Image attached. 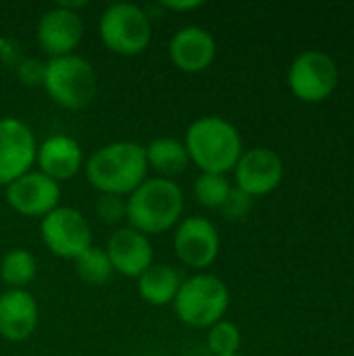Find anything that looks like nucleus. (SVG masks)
Wrapping results in <instances>:
<instances>
[{
  "label": "nucleus",
  "mask_w": 354,
  "mask_h": 356,
  "mask_svg": "<svg viewBox=\"0 0 354 356\" xmlns=\"http://www.w3.org/2000/svg\"><path fill=\"white\" fill-rule=\"evenodd\" d=\"M86 177L100 194L127 198L146 177V150L138 142H111L90 154L86 161Z\"/></svg>",
  "instance_id": "f257e3e1"
},
{
  "label": "nucleus",
  "mask_w": 354,
  "mask_h": 356,
  "mask_svg": "<svg viewBox=\"0 0 354 356\" xmlns=\"http://www.w3.org/2000/svg\"><path fill=\"white\" fill-rule=\"evenodd\" d=\"M190 165H196L200 173L234 171L244 146L242 136L234 123L217 115H204L190 123L184 138Z\"/></svg>",
  "instance_id": "f03ea898"
},
{
  "label": "nucleus",
  "mask_w": 354,
  "mask_h": 356,
  "mask_svg": "<svg viewBox=\"0 0 354 356\" xmlns=\"http://www.w3.org/2000/svg\"><path fill=\"white\" fill-rule=\"evenodd\" d=\"M125 202L127 225L148 238L169 232L184 215V190L167 177H146Z\"/></svg>",
  "instance_id": "7ed1b4c3"
},
{
  "label": "nucleus",
  "mask_w": 354,
  "mask_h": 356,
  "mask_svg": "<svg viewBox=\"0 0 354 356\" xmlns=\"http://www.w3.org/2000/svg\"><path fill=\"white\" fill-rule=\"evenodd\" d=\"M42 88L54 104L67 111H81L94 100L98 77L88 58L67 54L44 63Z\"/></svg>",
  "instance_id": "20e7f679"
},
{
  "label": "nucleus",
  "mask_w": 354,
  "mask_h": 356,
  "mask_svg": "<svg viewBox=\"0 0 354 356\" xmlns=\"http://www.w3.org/2000/svg\"><path fill=\"white\" fill-rule=\"evenodd\" d=\"M230 307V290L225 282L213 273H196L182 282L173 300L177 319L196 330H209L223 319Z\"/></svg>",
  "instance_id": "39448f33"
},
{
  "label": "nucleus",
  "mask_w": 354,
  "mask_h": 356,
  "mask_svg": "<svg viewBox=\"0 0 354 356\" xmlns=\"http://www.w3.org/2000/svg\"><path fill=\"white\" fill-rule=\"evenodd\" d=\"M98 35L111 52L136 56L142 54L152 40V19L134 2H113L100 15Z\"/></svg>",
  "instance_id": "423d86ee"
},
{
  "label": "nucleus",
  "mask_w": 354,
  "mask_h": 356,
  "mask_svg": "<svg viewBox=\"0 0 354 356\" xmlns=\"http://www.w3.org/2000/svg\"><path fill=\"white\" fill-rule=\"evenodd\" d=\"M338 65L321 50H307L298 54L288 69V86L303 102H323L338 88Z\"/></svg>",
  "instance_id": "0eeeda50"
},
{
  "label": "nucleus",
  "mask_w": 354,
  "mask_h": 356,
  "mask_svg": "<svg viewBox=\"0 0 354 356\" xmlns=\"http://www.w3.org/2000/svg\"><path fill=\"white\" fill-rule=\"evenodd\" d=\"M44 246L58 259L75 261L92 246V227L81 211L73 207H56L40 221Z\"/></svg>",
  "instance_id": "6e6552de"
},
{
  "label": "nucleus",
  "mask_w": 354,
  "mask_h": 356,
  "mask_svg": "<svg viewBox=\"0 0 354 356\" xmlns=\"http://www.w3.org/2000/svg\"><path fill=\"white\" fill-rule=\"evenodd\" d=\"M173 250L177 259L196 271L211 267L221 250V238L213 221L207 217H184L175 225L173 234Z\"/></svg>",
  "instance_id": "1a4fd4ad"
},
{
  "label": "nucleus",
  "mask_w": 354,
  "mask_h": 356,
  "mask_svg": "<svg viewBox=\"0 0 354 356\" xmlns=\"http://www.w3.org/2000/svg\"><path fill=\"white\" fill-rule=\"evenodd\" d=\"M38 154L35 134L17 117L0 119V186H8L17 177L33 169Z\"/></svg>",
  "instance_id": "9d476101"
},
{
  "label": "nucleus",
  "mask_w": 354,
  "mask_h": 356,
  "mask_svg": "<svg viewBox=\"0 0 354 356\" xmlns=\"http://www.w3.org/2000/svg\"><path fill=\"white\" fill-rule=\"evenodd\" d=\"M4 198L15 213L31 219H44L48 213L61 207V184L38 169H31L4 186Z\"/></svg>",
  "instance_id": "9b49d317"
},
{
  "label": "nucleus",
  "mask_w": 354,
  "mask_h": 356,
  "mask_svg": "<svg viewBox=\"0 0 354 356\" xmlns=\"http://www.w3.org/2000/svg\"><path fill=\"white\" fill-rule=\"evenodd\" d=\"M236 188L248 194L250 198L267 196L284 179V161L282 156L265 146L244 150L240 161L234 167Z\"/></svg>",
  "instance_id": "f8f14e48"
},
{
  "label": "nucleus",
  "mask_w": 354,
  "mask_h": 356,
  "mask_svg": "<svg viewBox=\"0 0 354 356\" xmlns=\"http://www.w3.org/2000/svg\"><path fill=\"white\" fill-rule=\"evenodd\" d=\"M81 38L83 21L79 13H73L61 4H54L38 19L35 40L50 58L75 54V48L79 46Z\"/></svg>",
  "instance_id": "ddd939ff"
},
{
  "label": "nucleus",
  "mask_w": 354,
  "mask_h": 356,
  "mask_svg": "<svg viewBox=\"0 0 354 356\" xmlns=\"http://www.w3.org/2000/svg\"><path fill=\"white\" fill-rule=\"evenodd\" d=\"M104 250L113 265V271L129 280H138L154 263L150 238L129 225L117 227L111 234Z\"/></svg>",
  "instance_id": "4468645a"
},
{
  "label": "nucleus",
  "mask_w": 354,
  "mask_h": 356,
  "mask_svg": "<svg viewBox=\"0 0 354 356\" xmlns=\"http://www.w3.org/2000/svg\"><path fill=\"white\" fill-rule=\"evenodd\" d=\"M217 56V42L213 33L200 25H186L169 40V58L184 73L207 71Z\"/></svg>",
  "instance_id": "2eb2a0df"
},
{
  "label": "nucleus",
  "mask_w": 354,
  "mask_h": 356,
  "mask_svg": "<svg viewBox=\"0 0 354 356\" xmlns=\"http://www.w3.org/2000/svg\"><path fill=\"white\" fill-rule=\"evenodd\" d=\"M38 171L54 179L56 184L73 179L83 167V150L79 142L65 134H52L38 144L35 154Z\"/></svg>",
  "instance_id": "dca6fc26"
},
{
  "label": "nucleus",
  "mask_w": 354,
  "mask_h": 356,
  "mask_svg": "<svg viewBox=\"0 0 354 356\" xmlns=\"http://www.w3.org/2000/svg\"><path fill=\"white\" fill-rule=\"evenodd\" d=\"M40 309L31 292L6 290L0 294V338L25 342L38 327Z\"/></svg>",
  "instance_id": "f3484780"
},
{
  "label": "nucleus",
  "mask_w": 354,
  "mask_h": 356,
  "mask_svg": "<svg viewBox=\"0 0 354 356\" xmlns=\"http://www.w3.org/2000/svg\"><path fill=\"white\" fill-rule=\"evenodd\" d=\"M182 282L184 280L175 267L167 263H152L138 277V294L146 305L167 307V305H173Z\"/></svg>",
  "instance_id": "a211bd4d"
},
{
  "label": "nucleus",
  "mask_w": 354,
  "mask_h": 356,
  "mask_svg": "<svg viewBox=\"0 0 354 356\" xmlns=\"http://www.w3.org/2000/svg\"><path fill=\"white\" fill-rule=\"evenodd\" d=\"M148 169L156 173V177L173 179V175L184 173L190 167V156L186 144L177 138H154L144 146Z\"/></svg>",
  "instance_id": "6ab92c4d"
},
{
  "label": "nucleus",
  "mask_w": 354,
  "mask_h": 356,
  "mask_svg": "<svg viewBox=\"0 0 354 356\" xmlns=\"http://www.w3.org/2000/svg\"><path fill=\"white\" fill-rule=\"evenodd\" d=\"M38 273V261L27 248H13L0 259V280L8 290H25Z\"/></svg>",
  "instance_id": "aec40b11"
},
{
  "label": "nucleus",
  "mask_w": 354,
  "mask_h": 356,
  "mask_svg": "<svg viewBox=\"0 0 354 356\" xmlns=\"http://www.w3.org/2000/svg\"><path fill=\"white\" fill-rule=\"evenodd\" d=\"M75 273L83 284L90 286H102L113 277V265L106 257V250L100 246H90L86 252H81L75 261Z\"/></svg>",
  "instance_id": "412c9836"
},
{
  "label": "nucleus",
  "mask_w": 354,
  "mask_h": 356,
  "mask_svg": "<svg viewBox=\"0 0 354 356\" xmlns=\"http://www.w3.org/2000/svg\"><path fill=\"white\" fill-rule=\"evenodd\" d=\"M232 188L230 179L221 173H200L194 181V198L204 209H221Z\"/></svg>",
  "instance_id": "4be33fe9"
},
{
  "label": "nucleus",
  "mask_w": 354,
  "mask_h": 356,
  "mask_svg": "<svg viewBox=\"0 0 354 356\" xmlns=\"http://www.w3.org/2000/svg\"><path fill=\"white\" fill-rule=\"evenodd\" d=\"M240 344H242L240 327L232 321L221 319L215 325H211L207 332V346L213 356L238 355Z\"/></svg>",
  "instance_id": "5701e85b"
},
{
  "label": "nucleus",
  "mask_w": 354,
  "mask_h": 356,
  "mask_svg": "<svg viewBox=\"0 0 354 356\" xmlns=\"http://www.w3.org/2000/svg\"><path fill=\"white\" fill-rule=\"evenodd\" d=\"M96 215L108 225H119L127 219V202L123 196L100 194L96 200Z\"/></svg>",
  "instance_id": "b1692460"
},
{
  "label": "nucleus",
  "mask_w": 354,
  "mask_h": 356,
  "mask_svg": "<svg viewBox=\"0 0 354 356\" xmlns=\"http://www.w3.org/2000/svg\"><path fill=\"white\" fill-rule=\"evenodd\" d=\"M250 209H252V198L234 186L232 192L227 194L223 207H221L219 211L223 213L225 219H230V221H240V219H244V217L250 213Z\"/></svg>",
  "instance_id": "393cba45"
},
{
  "label": "nucleus",
  "mask_w": 354,
  "mask_h": 356,
  "mask_svg": "<svg viewBox=\"0 0 354 356\" xmlns=\"http://www.w3.org/2000/svg\"><path fill=\"white\" fill-rule=\"evenodd\" d=\"M19 79L25 83V86H42V79H44V63L40 60H23L19 65Z\"/></svg>",
  "instance_id": "a878e982"
},
{
  "label": "nucleus",
  "mask_w": 354,
  "mask_h": 356,
  "mask_svg": "<svg viewBox=\"0 0 354 356\" xmlns=\"http://www.w3.org/2000/svg\"><path fill=\"white\" fill-rule=\"evenodd\" d=\"M163 6L167 10H175V13H190L202 6V0H165Z\"/></svg>",
  "instance_id": "bb28decb"
},
{
  "label": "nucleus",
  "mask_w": 354,
  "mask_h": 356,
  "mask_svg": "<svg viewBox=\"0 0 354 356\" xmlns=\"http://www.w3.org/2000/svg\"><path fill=\"white\" fill-rule=\"evenodd\" d=\"M230 356H244V355H240V353H238V355H230Z\"/></svg>",
  "instance_id": "cd10ccee"
}]
</instances>
